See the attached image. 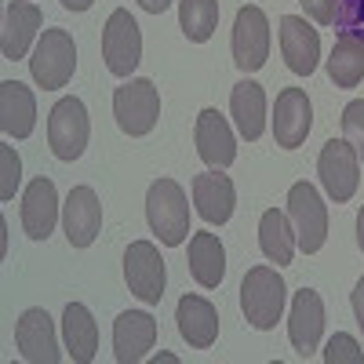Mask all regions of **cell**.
Masks as SVG:
<instances>
[{"instance_id": "cell-1", "label": "cell", "mask_w": 364, "mask_h": 364, "mask_svg": "<svg viewBox=\"0 0 364 364\" xmlns=\"http://www.w3.org/2000/svg\"><path fill=\"white\" fill-rule=\"evenodd\" d=\"M146 219L149 230L161 237L164 248H178L190 237V204L175 178H157L146 193Z\"/></svg>"}, {"instance_id": "cell-2", "label": "cell", "mask_w": 364, "mask_h": 364, "mask_svg": "<svg viewBox=\"0 0 364 364\" xmlns=\"http://www.w3.org/2000/svg\"><path fill=\"white\" fill-rule=\"evenodd\" d=\"M284 299H288V288H284L277 269L252 266L245 273V284H240V310H245L252 328H259V331L277 328V321L284 314Z\"/></svg>"}, {"instance_id": "cell-3", "label": "cell", "mask_w": 364, "mask_h": 364, "mask_svg": "<svg viewBox=\"0 0 364 364\" xmlns=\"http://www.w3.org/2000/svg\"><path fill=\"white\" fill-rule=\"evenodd\" d=\"M113 117L124 135H149L157 128L161 117V95L154 80L146 77H132L128 84H120L113 91Z\"/></svg>"}, {"instance_id": "cell-4", "label": "cell", "mask_w": 364, "mask_h": 364, "mask_svg": "<svg viewBox=\"0 0 364 364\" xmlns=\"http://www.w3.org/2000/svg\"><path fill=\"white\" fill-rule=\"evenodd\" d=\"M77 70V44L66 29H44V37L37 41V51L29 58V73H33L37 87L55 91L66 87Z\"/></svg>"}, {"instance_id": "cell-5", "label": "cell", "mask_w": 364, "mask_h": 364, "mask_svg": "<svg viewBox=\"0 0 364 364\" xmlns=\"http://www.w3.org/2000/svg\"><path fill=\"white\" fill-rule=\"evenodd\" d=\"M91 135V120H87V106L70 95V99H58L48 113V142H51V154L58 161H77L87 146Z\"/></svg>"}, {"instance_id": "cell-6", "label": "cell", "mask_w": 364, "mask_h": 364, "mask_svg": "<svg viewBox=\"0 0 364 364\" xmlns=\"http://www.w3.org/2000/svg\"><path fill=\"white\" fill-rule=\"evenodd\" d=\"M288 219L295 226L299 248L306 255L324 248V240H328V208H324L321 193L310 186V182H295V186L288 190Z\"/></svg>"}, {"instance_id": "cell-7", "label": "cell", "mask_w": 364, "mask_h": 364, "mask_svg": "<svg viewBox=\"0 0 364 364\" xmlns=\"http://www.w3.org/2000/svg\"><path fill=\"white\" fill-rule=\"evenodd\" d=\"M102 55H106V70L113 77H132L135 66L142 63V33L132 11L117 8L102 29Z\"/></svg>"}, {"instance_id": "cell-8", "label": "cell", "mask_w": 364, "mask_h": 364, "mask_svg": "<svg viewBox=\"0 0 364 364\" xmlns=\"http://www.w3.org/2000/svg\"><path fill=\"white\" fill-rule=\"evenodd\" d=\"M317 175L324 182L328 197L336 204H346L357 193V182H360V157H357V149L346 139L324 142L321 161H317Z\"/></svg>"}, {"instance_id": "cell-9", "label": "cell", "mask_w": 364, "mask_h": 364, "mask_svg": "<svg viewBox=\"0 0 364 364\" xmlns=\"http://www.w3.org/2000/svg\"><path fill=\"white\" fill-rule=\"evenodd\" d=\"M266 58H269V18L262 8L248 4L237 11L233 22V63L245 73H255L266 66Z\"/></svg>"}, {"instance_id": "cell-10", "label": "cell", "mask_w": 364, "mask_h": 364, "mask_svg": "<svg viewBox=\"0 0 364 364\" xmlns=\"http://www.w3.org/2000/svg\"><path fill=\"white\" fill-rule=\"evenodd\" d=\"M124 281L132 288V295H139L146 306H157L164 299V259L157 252V245H149V240H135L124 255Z\"/></svg>"}, {"instance_id": "cell-11", "label": "cell", "mask_w": 364, "mask_h": 364, "mask_svg": "<svg viewBox=\"0 0 364 364\" xmlns=\"http://www.w3.org/2000/svg\"><path fill=\"white\" fill-rule=\"evenodd\" d=\"M314 124V109L302 87H284L277 95V106H273V139H277L281 149H299L310 135Z\"/></svg>"}, {"instance_id": "cell-12", "label": "cell", "mask_w": 364, "mask_h": 364, "mask_svg": "<svg viewBox=\"0 0 364 364\" xmlns=\"http://www.w3.org/2000/svg\"><path fill=\"white\" fill-rule=\"evenodd\" d=\"M63 230H66V240L73 248H87L95 245V237L102 230V204L95 197L91 186H73L66 204H63Z\"/></svg>"}, {"instance_id": "cell-13", "label": "cell", "mask_w": 364, "mask_h": 364, "mask_svg": "<svg viewBox=\"0 0 364 364\" xmlns=\"http://www.w3.org/2000/svg\"><path fill=\"white\" fill-rule=\"evenodd\" d=\"M15 346L29 364H58L63 353H58L55 343V324L48 317V310H26L15 324Z\"/></svg>"}, {"instance_id": "cell-14", "label": "cell", "mask_w": 364, "mask_h": 364, "mask_svg": "<svg viewBox=\"0 0 364 364\" xmlns=\"http://www.w3.org/2000/svg\"><path fill=\"white\" fill-rule=\"evenodd\" d=\"M321 331H324V299L314 288L295 291L291 317H288V339H291L295 353L310 357L317 350V343H321Z\"/></svg>"}, {"instance_id": "cell-15", "label": "cell", "mask_w": 364, "mask_h": 364, "mask_svg": "<svg viewBox=\"0 0 364 364\" xmlns=\"http://www.w3.org/2000/svg\"><path fill=\"white\" fill-rule=\"evenodd\" d=\"M281 51H284V63L291 73L299 77H310L321 63V37L317 29L299 18V15H284L281 18Z\"/></svg>"}, {"instance_id": "cell-16", "label": "cell", "mask_w": 364, "mask_h": 364, "mask_svg": "<svg viewBox=\"0 0 364 364\" xmlns=\"http://www.w3.org/2000/svg\"><path fill=\"white\" fill-rule=\"evenodd\" d=\"M157 343V321L142 314V310H128L120 314L113 324V357L120 364H139L146 360V353Z\"/></svg>"}, {"instance_id": "cell-17", "label": "cell", "mask_w": 364, "mask_h": 364, "mask_svg": "<svg viewBox=\"0 0 364 364\" xmlns=\"http://www.w3.org/2000/svg\"><path fill=\"white\" fill-rule=\"evenodd\" d=\"M193 139H197V154H200V161L208 168L223 171V168H230L237 161V139H233L226 117L219 109H200Z\"/></svg>"}, {"instance_id": "cell-18", "label": "cell", "mask_w": 364, "mask_h": 364, "mask_svg": "<svg viewBox=\"0 0 364 364\" xmlns=\"http://www.w3.org/2000/svg\"><path fill=\"white\" fill-rule=\"evenodd\" d=\"M193 204H197V215L211 226H223L233 215V204H237V190L230 175H223L219 168H211L204 175L193 178Z\"/></svg>"}, {"instance_id": "cell-19", "label": "cell", "mask_w": 364, "mask_h": 364, "mask_svg": "<svg viewBox=\"0 0 364 364\" xmlns=\"http://www.w3.org/2000/svg\"><path fill=\"white\" fill-rule=\"evenodd\" d=\"M37 128V99L18 80L0 84V132L8 139H29Z\"/></svg>"}, {"instance_id": "cell-20", "label": "cell", "mask_w": 364, "mask_h": 364, "mask_svg": "<svg viewBox=\"0 0 364 364\" xmlns=\"http://www.w3.org/2000/svg\"><path fill=\"white\" fill-rule=\"evenodd\" d=\"M175 321H178V336L186 339L193 350L215 346V339H219V314H215V306H211L204 295H182Z\"/></svg>"}, {"instance_id": "cell-21", "label": "cell", "mask_w": 364, "mask_h": 364, "mask_svg": "<svg viewBox=\"0 0 364 364\" xmlns=\"http://www.w3.org/2000/svg\"><path fill=\"white\" fill-rule=\"evenodd\" d=\"M55 219H58V193H55V182L51 178H33L26 186V197H22V226H26V237L33 240H48L51 230H55Z\"/></svg>"}, {"instance_id": "cell-22", "label": "cell", "mask_w": 364, "mask_h": 364, "mask_svg": "<svg viewBox=\"0 0 364 364\" xmlns=\"http://www.w3.org/2000/svg\"><path fill=\"white\" fill-rule=\"evenodd\" d=\"M41 29V8L29 4V0H15L4 11V29H0V51H4L8 63L15 58H26L29 44H33Z\"/></svg>"}, {"instance_id": "cell-23", "label": "cell", "mask_w": 364, "mask_h": 364, "mask_svg": "<svg viewBox=\"0 0 364 364\" xmlns=\"http://www.w3.org/2000/svg\"><path fill=\"white\" fill-rule=\"evenodd\" d=\"M63 339H66V353L77 364H91L99 350V324L91 317L87 306L80 302H70L66 314H63Z\"/></svg>"}, {"instance_id": "cell-24", "label": "cell", "mask_w": 364, "mask_h": 364, "mask_svg": "<svg viewBox=\"0 0 364 364\" xmlns=\"http://www.w3.org/2000/svg\"><path fill=\"white\" fill-rule=\"evenodd\" d=\"M230 113L237 120V132L245 135L248 142L262 139L266 132V95L255 80H240L230 95Z\"/></svg>"}, {"instance_id": "cell-25", "label": "cell", "mask_w": 364, "mask_h": 364, "mask_svg": "<svg viewBox=\"0 0 364 364\" xmlns=\"http://www.w3.org/2000/svg\"><path fill=\"white\" fill-rule=\"evenodd\" d=\"M190 273L200 288H219L226 277V252L215 233H193L190 237Z\"/></svg>"}, {"instance_id": "cell-26", "label": "cell", "mask_w": 364, "mask_h": 364, "mask_svg": "<svg viewBox=\"0 0 364 364\" xmlns=\"http://www.w3.org/2000/svg\"><path fill=\"white\" fill-rule=\"evenodd\" d=\"M295 226L291 219L284 215L281 208H269L262 211V219H259V248L269 262H277V266H288L291 255H295Z\"/></svg>"}, {"instance_id": "cell-27", "label": "cell", "mask_w": 364, "mask_h": 364, "mask_svg": "<svg viewBox=\"0 0 364 364\" xmlns=\"http://www.w3.org/2000/svg\"><path fill=\"white\" fill-rule=\"evenodd\" d=\"M328 77L336 87H357L364 80V41L353 33H339L328 58Z\"/></svg>"}, {"instance_id": "cell-28", "label": "cell", "mask_w": 364, "mask_h": 364, "mask_svg": "<svg viewBox=\"0 0 364 364\" xmlns=\"http://www.w3.org/2000/svg\"><path fill=\"white\" fill-rule=\"evenodd\" d=\"M178 22L193 44H204L219 26V0H178Z\"/></svg>"}, {"instance_id": "cell-29", "label": "cell", "mask_w": 364, "mask_h": 364, "mask_svg": "<svg viewBox=\"0 0 364 364\" xmlns=\"http://www.w3.org/2000/svg\"><path fill=\"white\" fill-rule=\"evenodd\" d=\"M324 360L328 364H364V350L357 346L353 336L336 331V336L328 339V346H324Z\"/></svg>"}, {"instance_id": "cell-30", "label": "cell", "mask_w": 364, "mask_h": 364, "mask_svg": "<svg viewBox=\"0 0 364 364\" xmlns=\"http://www.w3.org/2000/svg\"><path fill=\"white\" fill-rule=\"evenodd\" d=\"M22 182V161L15 146H0V200H11Z\"/></svg>"}, {"instance_id": "cell-31", "label": "cell", "mask_w": 364, "mask_h": 364, "mask_svg": "<svg viewBox=\"0 0 364 364\" xmlns=\"http://www.w3.org/2000/svg\"><path fill=\"white\" fill-rule=\"evenodd\" d=\"M339 33H353L364 41V0H336V22Z\"/></svg>"}, {"instance_id": "cell-32", "label": "cell", "mask_w": 364, "mask_h": 364, "mask_svg": "<svg viewBox=\"0 0 364 364\" xmlns=\"http://www.w3.org/2000/svg\"><path fill=\"white\" fill-rule=\"evenodd\" d=\"M343 135H346V142L357 149V157L364 161V99H353V102L343 109Z\"/></svg>"}, {"instance_id": "cell-33", "label": "cell", "mask_w": 364, "mask_h": 364, "mask_svg": "<svg viewBox=\"0 0 364 364\" xmlns=\"http://www.w3.org/2000/svg\"><path fill=\"white\" fill-rule=\"evenodd\" d=\"M299 4H302V11H306L314 22H321V26L336 22V0H299Z\"/></svg>"}, {"instance_id": "cell-34", "label": "cell", "mask_w": 364, "mask_h": 364, "mask_svg": "<svg viewBox=\"0 0 364 364\" xmlns=\"http://www.w3.org/2000/svg\"><path fill=\"white\" fill-rule=\"evenodd\" d=\"M353 314H357V324L364 328V277H360L357 288H353Z\"/></svg>"}, {"instance_id": "cell-35", "label": "cell", "mask_w": 364, "mask_h": 364, "mask_svg": "<svg viewBox=\"0 0 364 364\" xmlns=\"http://www.w3.org/2000/svg\"><path fill=\"white\" fill-rule=\"evenodd\" d=\"M139 4H142V8L149 11V15H161V11H164V8L171 4V0H139Z\"/></svg>"}, {"instance_id": "cell-36", "label": "cell", "mask_w": 364, "mask_h": 364, "mask_svg": "<svg viewBox=\"0 0 364 364\" xmlns=\"http://www.w3.org/2000/svg\"><path fill=\"white\" fill-rule=\"evenodd\" d=\"M95 0H63V8H70V11H87Z\"/></svg>"}, {"instance_id": "cell-37", "label": "cell", "mask_w": 364, "mask_h": 364, "mask_svg": "<svg viewBox=\"0 0 364 364\" xmlns=\"http://www.w3.org/2000/svg\"><path fill=\"white\" fill-rule=\"evenodd\" d=\"M357 245L364 252V208H360V215H357Z\"/></svg>"}]
</instances>
